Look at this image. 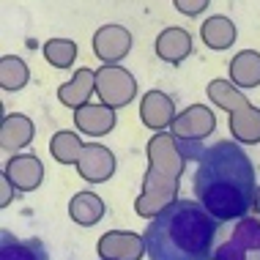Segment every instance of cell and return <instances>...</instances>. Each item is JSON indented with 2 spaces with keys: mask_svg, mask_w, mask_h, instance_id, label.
Returning <instances> with one entry per match:
<instances>
[{
  "mask_svg": "<svg viewBox=\"0 0 260 260\" xmlns=\"http://www.w3.org/2000/svg\"><path fill=\"white\" fill-rule=\"evenodd\" d=\"M186 156L198 159L192 186L194 198L216 222L244 219L255 203V165L233 140H219Z\"/></svg>",
  "mask_w": 260,
  "mask_h": 260,
  "instance_id": "cell-1",
  "label": "cell"
},
{
  "mask_svg": "<svg viewBox=\"0 0 260 260\" xmlns=\"http://www.w3.org/2000/svg\"><path fill=\"white\" fill-rule=\"evenodd\" d=\"M219 224L198 200H173L148 222L143 249L148 260H211Z\"/></svg>",
  "mask_w": 260,
  "mask_h": 260,
  "instance_id": "cell-2",
  "label": "cell"
},
{
  "mask_svg": "<svg viewBox=\"0 0 260 260\" xmlns=\"http://www.w3.org/2000/svg\"><path fill=\"white\" fill-rule=\"evenodd\" d=\"M99 96L104 102H110L112 107H121V104L132 102L135 96V80H132L129 72H121V69H107V72H99Z\"/></svg>",
  "mask_w": 260,
  "mask_h": 260,
  "instance_id": "cell-3",
  "label": "cell"
},
{
  "mask_svg": "<svg viewBox=\"0 0 260 260\" xmlns=\"http://www.w3.org/2000/svg\"><path fill=\"white\" fill-rule=\"evenodd\" d=\"M129 50H132V36H129V30H123V27H118V25L102 27L93 36V52L107 63L121 60Z\"/></svg>",
  "mask_w": 260,
  "mask_h": 260,
  "instance_id": "cell-4",
  "label": "cell"
},
{
  "mask_svg": "<svg viewBox=\"0 0 260 260\" xmlns=\"http://www.w3.org/2000/svg\"><path fill=\"white\" fill-rule=\"evenodd\" d=\"M0 238V260H50L39 238H14L9 230H3Z\"/></svg>",
  "mask_w": 260,
  "mask_h": 260,
  "instance_id": "cell-5",
  "label": "cell"
},
{
  "mask_svg": "<svg viewBox=\"0 0 260 260\" xmlns=\"http://www.w3.org/2000/svg\"><path fill=\"white\" fill-rule=\"evenodd\" d=\"M189 52H192V36H189L186 30H181V27H167V30L159 33V39H156V55H159L161 60L178 66V63L184 60Z\"/></svg>",
  "mask_w": 260,
  "mask_h": 260,
  "instance_id": "cell-6",
  "label": "cell"
},
{
  "mask_svg": "<svg viewBox=\"0 0 260 260\" xmlns=\"http://www.w3.org/2000/svg\"><path fill=\"white\" fill-rule=\"evenodd\" d=\"M6 175H9V181H14L22 192L27 189L39 186L41 184V175H44V167H41V161L36 156H30V153H22V156L11 159L9 167H6Z\"/></svg>",
  "mask_w": 260,
  "mask_h": 260,
  "instance_id": "cell-7",
  "label": "cell"
},
{
  "mask_svg": "<svg viewBox=\"0 0 260 260\" xmlns=\"http://www.w3.org/2000/svg\"><path fill=\"white\" fill-rule=\"evenodd\" d=\"M140 118H143L151 129H165V126L173 121V102L167 99L165 93H159V90H151V93L143 99Z\"/></svg>",
  "mask_w": 260,
  "mask_h": 260,
  "instance_id": "cell-8",
  "label": "cell"
},
{
  "mask_svg": "<svg viewBox=\"0 0 260 260\" xmlns=\"http://www.w3.org/2000/svg\"><path fill=\"white\" fill-rule=\"evenodd\" d=\"M69 214H72V219L77 224L90 228V224H96L104 216V203L90 192H80L72 198V203H69Z\"/></svg>",
  "mask_w": 260,
  "mask_h": 260,
  "instance_id": "cell-9",
  "label": "cell"
},
{
  "mask_svg": "<svg viewBox=\"0 0 260 260\" xmlns=\"http://www.w3.org/2000/svg\"><path fill=\"white\" fill-rule=\"evenodd\" d=\"M230 77L238 88H255L260 82V55L257 52H238L230 63Z\"/></svg>",
  "mask_w": 260,
  "mask_h": 260,
  "instance_id": "cell-10",
  "label": "cell"
},
{
  "mask_svg": "<svg viewBox=\"0 0 260 260\" xmlns=\"http://www.w3.org/2000/svg\"><path fill=\"white\" fill-rule=\"evenodd\" d=\"M203 41L211 47V50H228L236 41V25L230 22L228 17H211L203 22Z\"/></svg>",
  "mask_w": 260,
  "mask_h": 260,
  "instance_id": "cell-11",
  "label": "cell"
},
{
  "mask_svg": "<svg viewBox=\"0 0 260 260\" xmlns=\"http://www.w3.org/2000/svg\"><path fill=\"white\" fill-rule=\"evenodd\" d=\"M74 118L80 123V129L88 132V135H107L115 126V115L107 107H82V110H77Z\"/></svg>",
  "mask_w": 260,
  "mask_h": 260,
  "instance_id": "cell-12",
  "label": "cell"
},
{
  "mask_svg": "<svg viewBox=\"0 0 260 260\" xmlns=\"http://www.w3.org/2000/svg\"><path fill=\"white\" fill-rule=\"evenodd\" d=\"M90 82H93V72H88V69L77 72V74H74V80L58 90L60 102H63V104H69V107H80V102H85V99H88V93H90Z\"/></svg>",
  "mask_w": 260,
  "mask_h": 260,
  "instance_id": "cell-13",
  "label": "cell"
},
{
  "mask_svg": "<svg viewBox=\"0 0 260 260\" xmlns=\"http://www.w3.org/2000/svg\"><path fill=\"white\" fill-rule=\"evenodd\" d=\"M44 58L58 69H69L77 58V44L69 39H52L44 44Z\"/></svg>",
  "mask_w": 260,
  "mask_h": 260,
  "instance_id": "cell-14",
  "label": "cell"
},
{
  "mask_svg": "<svg viewBox=\"0 0 260 260\" xmlns=\"http://www.w3.org/2000/svg\"><path fill=\"white\" fill-rule=\"evenodd\" d=\"M208 0H175V9L181 14H186V17H198L200 11H206Z\"/></svg>",
  "mask_w": 260,
  "mask_h": 260,
  "instance_id": "cell-15",
  "label": "cell"
},
{
  "mask_svg": "<svg viewBox=\"0 0 260 260\" xmlns=\"http://www.w3.org/2000/svg\"><path fill=\"white\" fill-rule=\"evenodd\" d=\"M255 208L260 211V186H257V192H255Z\"/></svg>",
  "mask_w": 260,
  "mask_h": 260,
  "instance_id": "cell-16",
  "label": "cell"
}]
</instances>
